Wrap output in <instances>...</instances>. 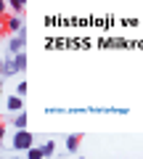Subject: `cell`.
I'll return each mask as SVG.
<instances>
[{
    "instance_id": "obj_1",
    "label": "cell",
    "mask_w": 143,
    "mask_h": 159,
    "mask_svg": "<svg viewBox=\"0 0 143 159\" xmlns=\"http://www.w3.org/2000/svg\"><path fill=\"white\" fill-rule=\"evenodd\" d=\"M11 146H13V151H24V154H27L29 148L34 146V135L29 133V127L13 130V135H11Z\"/></svg>"
},
{
    "instance_id": "obj_2",
    "label": "cell",
    "mask_w": 143,
    "mask_h": 159,
    "mask_svg": "<svg viewBox=\"0 0 143 159\" xmlns=\"http://www.w3.org/2000/svg\"><path fill=\"white\" fill-rule=\"evenodd\" d=\"M24 48H27V32H13V37L8 40V45H6V53H11V56H16V53H21Z\"/></svg>"
},
{
    "instance_id": "obj_3",
    "label": "cell",
    "mask_w": 143,
    "mask_h": 159,
    "mask_svg": "<svg viewBox=\"0 0 143 159\" xmlns=\"http://www.w3.org/2000/svg\"><path fill=\"white\" fill-rule=\"evenodd\" d=\"M19 72V64H16V56H11V53H6V58H3V66H0V74H3V80L13 77V74Z\"/></svg>"
},
{
    "instance_id": "obj_4",
    "label": "cell",
    "mask_w": 143,
    "mask_h": 159,
    "mask_svg": "<svg viewBox=\"0 0 143 159\" xmlns=\"http://www.w3.org/2000/svg\"><path fill=\"white\" fill-rule=\"evenodd\" d=\"M16 111H24V96L11 93V96L6 98V114H16Z\"/></svg>"
},
{
    "instance_id": "obj_5",
    "label": "cell",
    "mask_w": 143,
    "mask_h": 159,
    "mask_svg": "<svg viewBox=\"0 0 143 159\" xmlns=\"http://www.w3.org/2000/svg\"><path fill=\"white\" fill-rule=\"evenodd\" d=\"M6 29H8V32H21V29H24V19H21V13L6 16Z\"/></svg>"
},
{
    "instance_id": "obj_6",
    "label": "cell",
    "mask_w": 143,
    "mask_h": 159,
    "mask_svg": "<svg viewBox=\"0 0 143 159\" xmlns=\"http://www.w3.org/2000/svg\"><path fill=\"white\" fill-rule=\"evenodd\" d=\"M8 122H11V127H13V130H21V127H27L29 117H27V111H16V117H13V119H8Z\"/></svg>"
},
{
    "instance_id": "obj_7",
    "label": "cell",
    "mask_w": 143,
    "mask_h": 159,
    "mask_svg": "<svg viewBox=\"0 0 143 159\" xmlns=\"http://www.w3.org/2000/svg\"><path fill=\"white\" fill-rule=\"evenodd\" d=\"M80 141H82V135H66V141H64L66 151H69V154H77V148H80Z\"/></svg>"
},
{
    "instance_id": "obj_8",
    "label": "cell",
    "mask_w": 143,
    "mask_h": 159,
    "mask_svg": "<svg viewBox=\"0 0 143 159\" xmlns=\"http://www.w3.org/2000/svg\"><path fill=\"white\" fill-rule=\"evenodd\" d=\"M27 157H29V159H42V157H45V151H42V146H37V143H34V146L27 151Z\"/></svg>"
},
{
    "instance_id": "obj_9",
    "label": "cell",
    "mask_w": 143,
    "mask_h": 159,
    "mask_svg": "<svg viewBox=\"0 0 143 159\" xmlns=\"http://www.w3.org/2000/svg\"><path fill=\"white\" fill-rule=\"evenodd\" d=\"M8 6L13 8V13H21L24 6H27V0H8Z\"/></svg>"
},
{
    "instance_id": "obj_10",
    "label": "cell",
    "mask_w": 143,
    "mask_h": 159,
    "mask_svg": "<svg viewBox=\"0 0 143 159\" xmlns=\"http://www.w3.org/2000/svg\"><path fill=\"white\" fill-rule=\"evenodd\" d=\"M16 64H19V72H24V69H27V53H16Z\"/></svg>"
},
{
    "instance_id": "obj_11",
    "label": "cell",
    "mask_w": 143,
    "mask_h": 159,
    "mask_svg": "<svg viewBox=\"0 0 143 159\" xmlns=\"http://www.w3.org/2000/svg\"><path fill=\"white\" fill-rule=\"evenodd\" d=\"M27 90H29L27 82H19V85H16V93H19V96H27Z\"/></svg>"
}]
</instances>
